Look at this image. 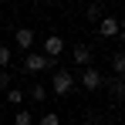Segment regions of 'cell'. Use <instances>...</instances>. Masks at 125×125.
I'll list each match as a JSON object with an SVG mask.
<instances>
[{"mask_svg": "<svg viewBox=\"0 0 125 125\" xmlns=\"http://www.w3.org/2000/svg\"><path fill=\"white\" fill-rule=\"evenodd\" d=\"M10 58H14V51H10L7 44H0V71H7V64H10Z\"/></svg>", "mask_w": 125, "mask_h": 125, "instance_id": "obj_13", "label": "cell"}, {"mask_svg": "<svg viewBox=\"0 0 125 125\" xmlns=\"http://www.w3.org/2000/svg\"><path fill=\"white\" fill-rule=\"evenodd\" d=\"M14 37H17V47H21V51H31V47H34V31H31V27H17Z\"/></svg>", "mask_w": 125, "mask_h": 125, "instance_id": "obj_7", "label": "cell"}, {"mask_svg": "<svg viewBox=\"0 0 125 125\" xmlns=\"http://www.w3.org/2000/svg\"><path fill=\"white\" fill-rule=\"evenodd\" d=\"M14 74H10V71H0V91H7V88H14Z\"/></svg>", "mask_w": 125, "mask_h": 125, "instance_id": "obj_16", "label": "cell"}, {"mask_svg": "<svg viewBox=\"0 0 125 125\" xmlns=\"http://www.w3.org/2000/svg\"><path fill=\"white\" fill-rule=\"evenodd\" d=\"M37 125H61V118H58L54 112H44V115H41V122H37Z\"/></svg>", "mask_w": 125, "mask_h": 125, "instance_id": "obj_15", "label": "cell"}, {"mask_svg": "<svg viewBox=\"0 0 125 125\" xmlns=\"http://www.w3.org/2000/svg\"><path fill=\"white\" fill-rule=\"evenodd\" d=\"M51 58H44V54H24V71H31V74H41V71H47L51 68Z\"/></svg>", "mask_w": 125, "mask_h": 125, "instance_id": "obj_2", "label": "cell"}, {"mask_svg": "<svg viewBox=\"0 0 125 125\" xmlns=\"http://www.w3.org/2000/svg\"><path fill=\"white\" fill-rule=\"evenodd\" d=\"M112 71H115V78H125V51L112 54Z\"/></svg>", "mask_w": 125, "mask_h": 125, "instance_id": "obj_9", "label": "cell"}, {"mask_svg": "<svg viewBox=\"0 0 125 125\" xmlns=\"http://www.w3.org/2000/svg\"><path fill=\"white\" fill-rule=\"evenodd\" d=\"M118 37H122V44H125V17L118 21Z\"/></svg>", "mask_w": 125, "mask_h": 125, "instance_id": "obj_17", "label": "cell"}, {"mask_svg": "<svg viewBox=\"0 0 125 125\" xmlns=\"http://www.w3.org/2000/svg\"><path fill=\"white\" fill-rule=\"evenodd\" d=\"M98 34L102 37H118V17H108L105 14L102 21H98Z\"/></svg>", "mask_w": 125, "mask_h": 125, "instance_id": "obj_5", "label": "cell"}, {"mask_svg": "<svg viewBox=\"0 0 125 125\" xmlns=\"http://www.w3.org/2000/svg\"><path fill=\"white\" fill-rule=\"evenodd\" d=\"M81 88H84V91H98V88H105L102 71H98V68H84V74H81Z\"/></svg>", "mask_w": 125, "mask_h": 125, "instance_id": "obj_3", "label": "cell"}, {"mask_svg": "<svg viewBox=\"0 0 125 125\" xmlns=\"http://www.w3.org/2000/svg\"><path fill=\"white\" fill-rule=\"evenodd\" d=\"M51 91H54V95H71V91H74V74L64 71V68H58V71L51 74Z\"/></svg>", "mask_w": 125, "mask_h": 125, "instance_id": "obj_1", "label": "cell"}, {"mask_svg": "<svg viewBox=\"0 0 125 125\" xmlns=\"http://www.w3.org/2000/svg\"><path fill=\"white\" fill-rule=\"evenodd\" d=\"M61 51H64V41L58 37V34H51V37H44V51H41L44 58H51V61H54V58H58Z\"/></svg>", "mask_w": 125, "mask_h": 125, "instance_id": "obj_4", "label": "cell"}, {"mask_svg": "<svg viewBox=\"0 0 125 125\" xmlns=\"http://www.w3.org/2000/svg\"><path fill=\"white\" fill-rule=\"evenodd\" d=\"M84 14H88V21H102V17H105V7H102V3H88Z\"/></svg>", "mask_w": 125, "mask_h": 125, "instance_id": "obj_10", "label": "cell"}, {"mask_svg": "<svg viewBox=\"0 0 125 125\" xmlns=\"http://www.w3.org/2000/svg\"><path fill=\"white\" fill-rule=\"evenodd\" d=\"M7 102L21 108V105H24V91H21V88H7Z\"/></svg>", "mask_w": 125, "mask_h": 125, "instance_id": "obj_11", "label": "cell"}, {"mask_svg": "<svg viewBox=\"0 0 125 125\" xmlns=\"http://www.w3.org/2000/svg\"><path fill=\"white\" fill-rule=\"evenodd\" d=\"M71 58H74V64H84V68H91V47H88V44H74Z\"/></svg>", "mask_w": 125, "mask_h": 125, "instance_id": "obj_6", "label": "cell"}, {"mask_svg": "<svg viewBox=\"0 0 125 125\" xmlns=\"http://www.w3.org/2000/svg\"><path fill=\"white\" fill-rule=\"evenodd\" d=\"M34 122V115L27 112V108H17V115H14V125H31Z\"/></svg>", "mask_w": 125, "mask_h": 125, "instance_id": "obj_12", "label": "cell"}, {"mask_svg": "<svg viewBox=\"0 0 125 125\" xmlns=\"http://www.w3.org/2000/svg\"><path fill=\"white\" fill-rule=\"evenodd\" d=\"M44 98H47L44 84H31V102H44Z\"/></svg>", "mask_w": 125, "mask_h": 125, "instance_id": "obj_14", "label": "cell"}, {"mask_svg": "<svg viewBox=\"0 0 125 125\" xmlns=\"http://www.w3.org/2000/svg\"><path fill=\"white\" fill-rule=\"evenodd\" d=\"M108 84V95L115 102H125V78H115V81H105Z\"/></svg>", "mask_w": 125, "mask_h": 125, "instance_id": "obj_8", "label": "cell"}, {"mask_svg": "<svg viewBox=\"0 0 125 125\" xmlns=\"http://www.w3.org/2000/svg\"><path fill=\"white\" fill-rule=\"evenodd\" d=\"M84 125H98V122H84Z\"/></svg>", "mask_w": 125, "mask_h": 125, "instance_id": "obj_18", "label": "cell"}]
</instances>
